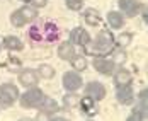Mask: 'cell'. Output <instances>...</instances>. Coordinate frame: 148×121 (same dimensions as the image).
I'll return each mask as SVG.
<instances>
[{
    "label": "cell",
    "instance_id": "obj_7",
    "mask_svg": "<svg viewBox=\"0 0 148 121\" xmlns=\"http://www.w3.org/2000/svg\"><path fill=\"white\" fill-rule=\"evenodd\" d=\"M92 65H94V68H95L99 74H102V75H112V74H114V67H116L114 61L109 60V58H104V56H95L94 61H92Z\"/></svg>",
    "mask_w": 148,
    "mask_h": 121
},
{
    "label": "cell",
    "instance_id": "obj_17",
    "mask_svg": "<svg viewBox=\"0 0 148 121\" xmlns=\"http://www.w3.org/2000/svg\"><path fill=\"white\" fill-rule=\"evenodd\" d=\"M58 56L61 58V60L65 61H72V58L75 56V48L73 45L68 41V43H61L58 48Z\"/></svg>",
    "mask_w": 148,
    "mask_h": 121
},
{
    "label": "cell",
    "instance_id": "obj_29",
    "mask_svg": "<svg viewBox=\"0 0 148 121\" xmlns=\"http://www.w3.org/2000/svg\"><path fill=\"white\" fill-rule=\"evenodd\" d=\"M0 50H2V46H0Z\"/></svg>",
    "mask_w": 148,
    "mask_h": 121
},
{
    "label": "cell",
    "instance_id": "obj_9",
    "mask_svg": "<svg viewBox=\"0 0 148 121\" xmlns=\"http://www.w3.org/2000/svg\"><path fill=\"white\" fill-rule=\"evenodd\" d=\"M63 87L68 92H75L82 87V77L77 72H65L63 74Z\"/></svg>",
    "mask_w": 148,
    "mask_h": 121
},
{
    "label": "cell",
    "instance_id": "obj_20",
    "mask_svg": "<svg viewBox=\"0 0 148 121\" xmlns=\"http://www.w3.org/2000/svg\"><path fill=\"white\" fill-rule=\"evenodd\" d=\"M84 19H85V22H87L89 26H97V24H101V15H99V12H97L95 9H87V10L84 12Z\"/></svg>",
    "mask_w": 148,
    "mask_h": 121
},
{
    "label": "cell",
    "instance_id": "obj_1",
    "mask_svg": "<svg viewBox=\"0 0 148 121\" xmlns=\"http://www.w3.org/2000/svg\"><path fill=\"white\" fill-rule=\"evenodd\" d=\"M60 38V28L51 21H43L34 26H31L27 31V39L36 45H51Z\"/></svg>",
    "mask_w": 148,
    "mask_h": 121
},
{
    "label": "cell",
    "instance_id": "obj_13",
    "mask_svg": "<svg viewBox=\"0 0 148 121\" xmlns=\"http://www.w3.org/2000/svg\"><path fill=\"white\" fill-rule=\"evenodd\" d=\"M85 96H89L95 101H102L106 97V87L101 82H90L85 85Z\"/></svg>",
    "mask_w": 148,
    "mask_h": 121
},
{
    "label": "cell",
    "instance_id": "obj_6",
    "mask_svg": "<svg viewBox=\"0 0 148 121\" xmlns=\"http://www.w3.org/2000/svg\"><path fill=\"white\" fill-rule=\"evenodd\" d=\"M147 118V89L140 92V97H138V104L134 106L133 113L128 116V121H133V120H145Z\"/></svg>",
    "mask_w": 148,
    "mask_h": 121
},
{
    "label": "cell",
    "instance_id": "obj_28",
    "mask_svg": "<svg viewBox=\"0 0 148 121\" xmlns=\"http://www.w3.org/2000/svg\"><path fill=\"white\" fill-rule=\"evenodd\" d=\"M22 2H29V0H22Z\"/></svg>",
    "mask_w": 148,
    "mask_h": 121
},
{
    "label": "cell",
    "instance_id": "obj_22",
    "mask_svg": "<svg viewBox=\"0 0 148 121\" xmlns=\"http://www.w3.org/2000/svg\"><path fill=\"white\" fill-rule=\"evenodd\" d=\"M78 101H80V97L77 94H66L63 97V106L66 107V109H72V107H75L78 104Z\"/></svg>",
    "mask_w": 148,
    "mask_h": 121
},
{
    "label": "cell",
    "instance_id": "obj_15",
    "mask_svg": "<svg viewBox=\"0 0 148 121\" xmlns=\"http://www.w3.org/2000/svg\"><path fill=\"white\" fill-rule=\"evenodd\" d=\"M70 43H75V45L85 48V46L90 43L89 32L85 29H82V28H75V29L72 31V34H70Z\"/></svg>",
    "mask_w": 148,
    "mask_h": 121
},
{
    "label": "cell",
    "instance_id": "obj_21",
    "mask_svg": "<svg viewBox=\"0 0 148 121\" xmlns=\"http://www.w3.org/2000/svg\"><path fill=\"white\" fill-rule=\"evenodd\" d=\"M72 65H73V70L84 72V70L87 68V60H85L84 55H75L73 58H72Z\"/></svg>",
    "mask_w": 148,
    "mask_h": 121
},
{
    "label": "cell",
    "instance_id": "obj_16",
    "mask_svg": "<svg viewBox=\"0 0 148 121\" xmlns=\"http://www.w3.org/2000/svg\"><path fill=\"white\" fill-rule=\"evenodd\" d=\"M131 80H133V77H131V74L126 68H119V70L114 72V84H116V87L128 85V84H131Z\"/></svg>",
    "mask_w": 148,
    "mask_h": 121
},
{
    "label": "cell",
    "instance_id": "obj_19",
    "mask_svg": "<svg viewBox=\"0 0 148 121\" xmlns=\"http://www.w3.org/2000/svg\"><path fill=\"white\" fill-rule=\"evenodd\" d=\"M107 22H109V26H111L112 29H121L123 24H124V17H123L121 12L111 10V12L107 14Z\"/></svg>",
    "mask_w": 148,
    "mask_h": 121
},
{
    "label": "cell",
    "instance_id": "obj_23",
    "mask_svg": "<svg viewBox=\"0 0 148 121\" xmlns=\"http://www.w3.org/2000/svg\"><path fill=\"white\" fill-rule=\"evenodd\" d=\"M131 39H133V34L131 32H121L118 38H116V43H118L119 48H124V46H128L131 43Z\"/></svg>",
    "mask_w": 148,
    "mask_h": 121
},
{
    "label": "cell",
    "instance_id": "obj_2",
    "mask_svg": "<svg viewBox=\"0 0 148 121\" xmlns=\"http://www.w3.org/2000/svg\"><path fill=\"white\" fill-rule=\"evenodd\" d=\"M114 45H116V39H114L112 32L107 29H101V32L97 34V38L94 39L92 46L90 45L85 46V51L89 55L104 56V55H109V53L114 51Z\"/></svg>",
    "mask_w": 148,
    "mask_h": 121
},
{
    "label": "cell",
    "instance_id": "obj_24",
    "mask_svg": "<svg viewBox=\"0 0 148 121\" xmlns=\"http://www.w3.org/2000/svg\"><path fill=\"white\" fill-rule=\"evenodd\" d=\"M38 70H39V75L43 78H53L55 77V68L49 67V65H41Z\"/></svg>",
    "mask_w": 148,
    "mask_h": 121
},
{
    "label": "cell",
    "instance_id": "obj_12",
    "mask_svg": "<svg viewBox=\"0 0 148 121\" xmlns=\"http://www.w3.org/2000/svg\"><path fill=\"white\" fill-rule=\"evenodd\" d=\"M39 80V74L32 68H26L19 74V84L24 87H34Z\"/></svg>",
    "mask_w": 148,
    "mask_h": 121
},
{
    "label": "cell",
    "instance_id": "obj_18",
    "mask_svg": "<svg viewBox=\"0 0 148 121\" xmlns=\"http://www.w3.org/2000/svg\"><path fill=\"white\" fill-rule=\"evenodd\" d=\"M2 43H3V48H7L10 51H21L24 48V43L19 38H15V36H5Z\"/></svg>",
    "mask_w": 148,
    "mask_h": 121
},
{
    "label": "cell",
    "instance_id": "obj_14",
    "mask_svg": "<svg viewBox=\"0 0 148 121\" xmlns=\"http://www.w3.org/2000/svg\"><path fill=\"white\" fill-rule=\"evenodd\" d=\"M78 104H80V109H82V114H85V116H95L97 113H99V107H97V101L95 99H92L89 96H85V97H82L80 101H78Z\"/></svg>",
    "mask_w": 148,
    "mask_h": 121
},
{
    "label": "cell",
    "instance_id": "obj_26",
    "mask_svg": "<svg viewBox=\"0 0 148 121\" xmlns=\"http://www.w3.org/2000/svg\"><path fill=\"white\" fill-rule=\"evenodd\" d=\"M31 7H34V9H41V7H46V3H48V0H29Z\"/></svg>",
    "mask_w": 148,
    "mask_h": 121
},
{
    "label": "cell",
    "instance_id": "obj_25",
    "mask_svg": "<svg viewBox=\"0 0 148 121\" xmlns=\"http://www.w3.org/2000/svg\"><path fill=\"white\" fill-rule=\"evenodd\" d=\"M65 2H66V7L70 10H80L84 5V0H65Z\"/></svg>",
    "mask_w": 148,
    "mask_h": 121
},
{
    "label": "cell",
    "instance_id": "obj_4",
    "mask_svg": "<svg viewBox=\"0 0 148 121\" xmlns=\"http://www.w3.org/2000/svg\"><path fill=\"white\" fill-rule=\"evenodd\" d=\"M45 94L41 89H36V87H32L29 89L27 92H24L21 97H19V101H21V104L22 107H39L43 104V101H45Z\"/></svg>",
    "mask_w": 148,
    "mask_h": 121
},
{
    "label": "cell",
    "instance_id": "obj_10",
    "mask_svg": "<svg viewBox=\"0 0 148 121\" xmlns=\"http://www.w3.org/2000/svg\"><path fill=\"white\" fill-rule=\"evenodd\" d=\"M116 99H118L119 104H124V106L131 104V102L134 101V92H133V87H131V84L118 87V91H116Z\"/></svg>",
    "mask_w": 148,
    "mask_h": 121
},
{
    "label": "cell",
    "instance_id": "obj_8",
    "mask_svg": "<svg viewBox=\"0 0 148 121\" xmlns=\"http://www.w3.org/2000/svg\"><path fill=\"white\" fill-rule=\"evenodd\" d=\"M119 9L126 17H134L138 15V12L141 10V2L140 0H119Z\"/></svg>",
    "mask_w": 148,
    "mask_h": 121
},
{
    "label": "cell",
    "instance_id": "obj_5",
    "mask_svg": "<svg viewBox=\"0 0 148 121\" xmlns=\"http://www.w3.org/2000/svg\"><path fill=\"white\" fill-rule=\"evenodd\" d=\"M17 99H19V91L14 84L7 82L0 85V106L2 107H10Z\"/></svg>",
    "mask_w": 148,
    "mask_h": 121
},
{
    "label": "cell",
    "instance_id": "obj_3",
    "mask_svg": "<svg viewBox=\"0 0 148 121\" xmlns=\"http://www.w3.org/2000/svg\"><path fill=\"white\" fill-rule=\"evenodd\" d=\"M36 17H38L36 9L31 7V5H24V7L17 9L15 12H12V15H10V24L14 28H22V26H26L29 21L36 19Z\"/></svg>",
    "mask_w": 148,
    "mask_h": 121
},
{
    "label": "cell",
    "instance_id": "obj_27",
    "mask_svg": "<svg viewBox=\"0 0 148 121\" xmlns=\"http://www.w3.org/2000/svg\"><path fill=\"white\" fill-rule=\"evenodd\" d=\"M124 58H126V53H123V51H114V58H111V60L114 61V63H121Z\"/></svg>",
    "mask_w": 148,
    "mask_h": 121
},
{
    "label": "cell",
    "instance_id": "obj_11",
    "mask_svg": "<svg viewBox=\"0 0 148 121\" xmlns=\"http://www.w3.org/2000/svg\"><path fill=\"white\" fill-rule=\"evenodd\" d=\"M58 102L55 101V99H51V97H45V101H43V104L39 106V114H38V120H41V118H49L51 114H55V113H58Z\"/></svg>",
    "mask_w": 148,
    "mask_h": 121
}]
</instances>
